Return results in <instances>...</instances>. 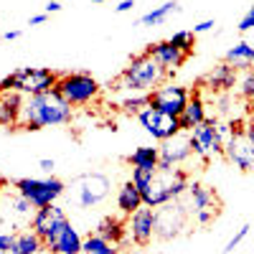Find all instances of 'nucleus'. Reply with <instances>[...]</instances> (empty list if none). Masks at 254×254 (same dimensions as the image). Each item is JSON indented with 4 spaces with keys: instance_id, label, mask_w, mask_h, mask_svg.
<instances>
[{
    "instance_id": "f257e3e1",
    "label": "nucleus",
    "mask_w": 254,
    "mask_h": 254,
    "mask_svg": "<svg viewBox=\"0 0 254 254\" xmlns=\"http://www.w3.org/2000/svg\"><path fill=\"white\" fill-rule=\"evenodd\" d=\"M74 115V107L64 99L56 89L33 94L23 99V112H20V127L23 130H44V127L69 125Z\"/></svg>"
},
{
    "instance_id": "f03ea898",
    "label": "nucleus",
    "mask_w": 254,
    "mask_h": 254,
    "mask_svg": "<svg viewBox=\"0 0 254 254\" xmlns=\"http://www.w3.org/2000/svg\"><path fill=\"white\" fill-rule=\"evenodd\" d=\"M168 76V71L160 64L147 54H137L130 59V64L125 66V71L117 76L115 89H130V92H150L153 87L158 89V84Z\"/></svg>"
},
{
    "instance_id": "7ed1b4c3",
    "label": "nucleus",
    "mask_w": 254,
    "mask_h": 254,
    "mask_svg": "<svg viewBox=\"0 0 254 254\" xmlns=\"http://www.w3.org/2000/svg\"><path fill=\"white\" fill-rule=\"evenodd\" d=\"M190 181H188V173L181 171V168H173V171H158L150 181V186L142 188V203L150 206V208H158L163 203H171V201H178L186 196Z\"/></svg>"
},
{
    "instance_id": "20e7f679",
    "label": "nucleus",
    "mask_w": 254,
    "mask_h": 254,
    "mask_svg": "<svg viewBox=\"0 0 254 254\" xmlns=\"http://www.w3.org/2000/svg\"><path fill=\"white\" fill-rule=\"evenodd\" d=\"M99 81L89 71H71V74H61L56 81V92L66 99L71 107H84L92 99L99 97Z\"/></svg>"
},
{
    "instance_id": "39448f33",
    "label": "nucleus",
    "mask_w": 254,
    "mask_h": 254,
    "mask_svg": "<svg viewBox=\"0 0 254 254\" xmlns=\"http://www.w3.org/2000/svg\"><path fill=\"white\" fill-rule=\"evenodd\" d=\"M186 208H188V214L196 219L198 226H208L211 221H216L219 216V208H221V201L216 196V190H211L201 183H190L188 190H186Z\"/></svg>"
},
{
    "instance_id": "423d86ee",
    "label": "nucleus",
    "mask_w": 254,
    "mask_h": 254,
    "mask_svg": "<svg viewBox=\"0 0 254 254\" xmlns=\"http://www.w3.org/2000/svg\"><path fill=\"white\" fill-rule=\"evenodd\" d=\"M15 188H18V196H23L33 203V208H41V206H49V203H56V198L64 196V181L49 176V178H18L15 181Z\"/></svg>"
},
{
    "instance_id": "0eeeda50",
    "label": "nucleus",
    "mask_w": 254,
    "mask_h": 254,
    "mask_svg": "<svg viewBox=\"0 0 254 254\" xmlns=\"http://www.w3.org/2000/svg\"><path fill=\"white\" fill-rule=\"evenodd\" d=\"M190 137V150L198 155L201 160H208L211 155H224V135L219 132V122L216 120H203L188 132Z\"/></svg>"
},
{
    "instance_id": "6e6552de",
    "label": "nucleus",
    "mask_w": 254,
    "mask_h": 254,
    "mask_svg": "<svg viewBox=\"0 0 254 254\" xmlns=\"http://www.w3.org/2000/svg\"><path fill=\"white\" fill-rule=\"evenodd\" d=\"M224 155L234 168H239V171L254 173V142L247 137L244 125L231 122V135L224 142Z\"/></svg>"
},
{
    "instance_id": "1a4fd4ad",
    "label": "nucleus",
    "mask_w": 254,
    "mask_h": 254,
    "mask_svg": "<svg viewBox=\"0 0 254 254\" xmlns=\"http://www.w3.org/2000/svg\"><path fill=\"white\" fill-rule=\"evenodd\" d=\"M186 221H188V208L186 203H181V198L158 206L155 208V237L163 242L176 239L186 229Z\"/></svg>"
},
{
    "instance_id": "9d476101",
    "label": "nucleus",
    "mask_w": 254,
    "mask_h": 254,
    "mask_svg": "<svg viewBox=\"0 0 254 254\" xmlns=\"http://www.w3.org/2000/svg\"><path fill=\"white\" fill-rule=\"evenodd\" d=\"M13 76H15V92L33 97V94H44V92L56 89V81L61 74H56L46 66H23V69L13 71Z\"/></svg>"
},
{
    "instance_id": "9b49d317",
    "label": "nucleus",
    "mask_w": 254,
    "mask_h": 254,
    "mask_svg": "<svg viewBox=\"0 0 254 254\" xmlns=\"http://www.w3.org/2000/svg\"><path fill=\"white\" fill-rule=\"evenodd\" d=\"M66 224H69L66 214H64L56 203H49V206L36 208L33 216H31V229L36 231L41 239H44V247H46V249L56 242V237L61 234V229L66 226Z\"/></svg>"
},
{
    "instance_id": "f8f14e48",
    "label": "nucleus",
    "mask_w": 254,
    "mask_h": 254,
    "mask_svg": "<svg viewBox=\"0 0 254 254\" xmlns=\"http://www.w3.org/2000/svg\"><path fill=\"white\" fill-rule=\"evenodd\" d=\"M74 186H76L74 196H76V203L81 208H92V206L102 203L104 198L110 196V188H112L110 178L104 173H87V176L76 178Z\"/></svg>"
},
{
    "instance_id": "ddd939ff",
    "label": "nucleus",
    "mask_w": 254,
    "mask_h": 254,
    "mask_svg": "<svg viewBox=\"0 0 254 254\" xmlns=\"http://www.w3.org/2000/svg\"><path fill=\"white\" fill-rule=\"evenodd\" d=\"M188 97H190V92L186 87H181V84H165V87H158L150 92V107L160 110L165 115L181 117L188 104Z\"/></svg>"
},
{
    "instance_id": "4468645a",
    "label": "nucleus",
    "mask_w": 254,
    "mask_h": 254,
    "mask_svg": "<svg viewBox=\"0 0 254 254\" xmlns=\"http://www.w3.org/2000/svg\"><path fill=\"white\" fill-rule=\"evenodd\" d=\"M137 120H140V125L145 127V132L150 135V137H155V140H160V142L168 140V137H173V135H178V132H183L178 117L165 115V112L153 110V107H145V110L137 115Z\"/></svg>"
},
{
    "instance_id": "2eb2a0df",
    "label": "nucleus",
    "mask_w": 254,
    "mask_h": 254,
    "mask_svg": "<svg viewBox=\"0 0 254 254\" xmlns=\"http://www.w3.org/2000/svg\"><path fill=\"white\" fill-rule=\"evenodd\" d=\"M160 153V163H158V171H173V168H178L181 163H186L190 155H193V150H190V137L188 132H178L173 137H168L160 142L158 147Z\"/></svg>"
},
{
    "instance_id": "dca6fc26",
    "label": "nucleus",
    "mask_w": 254,
    "mask_h": 254,
    "mask_svg": "<svg viewBox=\"0 0 254 254\" xmlns=\"http://www.w3.org/2000/svg\"><path fill=\"white\" fill-rule=\"evenodd\" d=\"M127 231L137 247H147L155 237V208L142 206L135 214H130V224H127Z\"/></svg>"
},
{
    "instance_id": "f3484780",
    "label": "nucleus",
    "mask_w": 254,
    "mask_h": 254,
    "mask_svg": "<svg viewBox=\"0 0 254 254\" xmlns=\"http://www.w3.org/2000/svg\"><path fill=\"white\" fill-rule=\"evenodd\" d=\"M145 51L150 54V56L160 64V66L168 71V74L178 71V69L183 66V64H186V59H188L183 51H178V49L171 44V41H160V44H153V46H147Z\"/></svg>"
},
{
    "instance_id": "a211bd4d",
    "label": "nucleus",
    "mask_w": 254,
    "mask_h": 254,
    "mask_svg": "<svg viewBox=\"0 0 254 254\" xmlns=\"http://www.w3.org/2000/svg\"><path fill=\"white\" fill-rule=\"evenodd\" d=\"M23 94L10 89L0 92V127H18L20 112H23Z\"/></svg>"
},
{
    "instance_id": "6ab92c4d",
    "label": "nucleus",
    "mask_w": 254,
    "mask_h": 254,
    "mask_svg": "<svg viewBox=\"0 0 254 254\" xmlns=\"http://www.w3.org/2000/svg\"><path fill=\"white\" fill-rule=\"evenodd\" d=\"M203 81L211 92H229V89H234V84H237V69L229 66L226 61L216 64V66L203 76Z\"/></svg>"
},
{
    "instance_id": "aec40b11",
    "label": "nucleus",
    "mask_w": 254,
    "mask_h": 254,
    "mask_svg": "<svg viewBox=\"0 0 254 254\" xmlns=\"http://www.w3.org/2000/svg\"><path fill=\"white\" fill-rule=\"evenodd\" d=\"M178 120H181V130L183 132H190L196 125H201L203 120H208L206 117V104H203L201 94H190L188 97V104H186V110H183V115Z\"/></svg>"
},
{
    "instance_id": "412c9836",
    "label": "nucleus",
    "mask_w": 254,
    "mask_h": 254,
    "mask_svg": "<svg viewBox=\"0 0 254 254\" xmlns=\"http://www.w3.org/2000/svg\"><path fill=\"white\" fill-rule=\"evenodd\" d=\"M142 193H140V188L132 183V181H125L120 188H117V208L122 211V214H135L137 208H142Z\"/></svg>"
},
{
    "instance_id": "4be33fe9",
    "label": "nucleus",
    "mask_w": 254,
    "mask_h": 254,
    "mask_svg": "<svg viewBox=\"0 0 254 254\" xmlns=\"http://www.w3.org/2000/svg\"><path fill=\"white\" fill-rule=\"evenodd\" d=\"M84 247V239L76 234V229L71 226V221L61 229V234L56 237V242L49 247L51 252H56V254H79V252H84L81 249Z\"/></svg>"
},
{
    "instance_id": "5701e85b",
    "label": "nucleus",
    "mask_w": 254,
    "mask_h": 254,
    "mask_svg": "<svg viewBox=\"0 0 254 254\" xmlns=\"http://www.w3.org/2000/svg\"><path fill=\"white\" fill-rule=\"evenodd\" d=\"M226 64H229V66H234L237 71H249L254 66V61H252V44H247V41L234 44L226 51Z\"/></svg>"
},
{
    "instance_id": "b1692460",
    "label": "nucleus",
    "mask_w": 254,
    "mask_h": 254,
    "mask_svg": "<svg viewBox=\"0 0 254 254\" xmlns=\"http://www.w3.org/2000/svg\"><path fill=\"white\" fill-rule=\"evenodd\" d=\"M132 168H140V171H158V163H160V153L158 147H137V150L127 158Z\"/></svg>"
},
{
    "instance_id": "393cba45",
    "label": "nucleus",
    "mask_w": 254,
    "mask_h": 254,
    "mask_svg": "<svg viewBox=\"0 0 254 254\" xmlns=\"http://www.w3.org/2000/svg\"><path fill=\"white\" fill-rule=\"evenodd\" d=\"M41 249H44V239L36 231H20V234H15V244L10 254H38Z\"/></svg>"
},
{
    "instance_id": "a878e982",
    "label": "nucleus",
    "mask_w": 254,
    "mask_h": 254,
    "mask_svg": "<svg viewBox=\"0 0 254 254\" xmlns=\"http://www.w3.org/2000/svg\"><path fill=\"white\" fill-rule=\"evenodd\" d=\"M94 234H99L102 239H107L110 244H120V242L125 239V226H122L115 216H104V219L97 224Z\"/></svg>"
},
{
    "instance_id": "bb28decb",
    "label": "nucleus",
    "mask_w": 254,
    "mask_h": 254,
    "mask_svg": "<svg viewBox=\"0 0 254 254\" xmlns=\"http://www.w3.org/2000/svg\"><path fill=\"white\" fill-rule=\"evenodd\" d=\"M178 10H181V5L176 3V0H168V3H163V5H158V8H153V10H147V13L140 18V26H163L165 20H168V15L178 13Z\"/></svg>"
},
{
    "instance_id": "cd10ccee",
    "label": "nucleus",
    "mask_w": 254,
    "mask_h": 254,
    "mask_svg": "<svg viewBox=\"0 0 254 254\" xmlns=\"http://www.w3.org/2000/svg\"><path fill=\"white\" fill-rule=\"evenodd\" d=\"M87 254H117L115 244H110L107 239H102L99 234H89L84 239V247H81Z\"/></svg>"
},
{
    "instance_id": "c85d7f7f",
    "label": "nucleus",
    "mask_w": 254,
    "mask_h": 254,
    "mask_svg": "<svg viewBox=\"0 0 254 254\" xmlns=\"http://www.w3.org/2000/svg\"><path fill=\"white\" fill-rule=\"evenodd\" d=\"M168 41H171L178 51H183L186 56H190V54H193V46H196V33L193 31H176Z\"/></svg>"
},
{
    "instance_id": "c756f323",
    "label": "nucleus",
    "mask_w": 254,
    "mask_h": 254,
    "mask_svg": "<svg viewBox=\"0 0 254 254\" xmlns=\"http://www.w3.org/2000/svg\"><path fill=\"white\" fill-rule=\"evenodd\" d=\"M122 107L132 115H140L145 107H150V94L142 92V94H132V97H125L122 99Z\"/></svg>"
},
{
    "instance_id": "7c9ffc66",
    "label": "nucleus",
    "mask_w": 254,
    "mask_h": 254,
    "mask_svg": "<svg viewBox=\"0 0 254 254\" xmlns=\"http://www.w3.org/2000/svg\"><path fill=\"white\" fill-rule=\"evenodd\" d=\"M249 229H252L249 224L239 226V231H237V234H234V237H231V239L226 242V247H224V254H231V252H234V249H237V247H239V244H242V242L247 239V234H249Z\"/></svg>"
},
{
    "instance_id": "2f4dec72",
    "label": "nucleus",
    "mask_w": 254,
    "mask_h": 254,
    "mask_svg": "<svg viewBox=\"0 0 254 254\" xmlns=\"http://www.w3.org/2000/svg\"><path fill=\"white\" fill-rule=\"evenodd\" d=\"M239 92H242L244 99H254V71H252V69L244 71V76H242V81H239Z\"/></svg>"
},
{
    "instance_id": "473e14b6",
    "label": "nucleus",
    "mask_w": 254,
    "mask_h": 254,
    "mask_svg": "<svg viewBox=\"0 0 254 254\" xmlns=\"http://www.w3.org/2000/svg\"><path fill=\"white\" fill-rule=\"evenodd\" d=\"M13 211L15 214H20V216H33V203L28 201V198H23V196H15L13 198Z\"/></svg>"
},
{
    "instance_id": "72a5a7b5",
    "label": "nucleus",
    "mask_w": 254,
    "mask_h": 254,
    "mask_svg": "<svg viewBox=\"0 0 254 254\" xmlns=\"http://www.w3.org/2000/svg\"><path fill=\"white\" fill-rule=\"evenodd\" d=\"M254 28V3H252V8L247 10V15L239 20V31L242 33H247V31H252Z\"/></svg>"
},
{
    "instance_id": "f704fd0d",
    "label": "nucleus",
    "mask_w": 254,
    "mask_h": 254,
    "mask_svg": "<svg viewBox=\"0 0 254 254\" xmlns=\"http://www.w3.org/2000/svg\"><path fill=\"white\" fill-rule=\"evenodd\" d=\"M15 234H0V252H13Z\"/></svg>"
},
{
    "instance_id": "c9c22d12",
    "label": "nucleus",
    "mask_w": 254,
    "mask_h": 254,
    "mask_svg": "<svg viewBox=\"0 0 254 254\" xmlns=\"http://www.w3.org/2000/svg\"><path fill=\"white\" fill-rule=\"evenodd\" d=\"M214 26H216L214 20H201L198 26H193V33H196V36H198V33H206V31H211Z\"/></svg>"
},
{
    "instance_id": "e433bc0d",
    "label": "nucleus",
    "mask_w": 254,
    "mask_h": 254,
    "mask_svg": "<svg viewBox=\"0 0 254 254\" xmlns=\"http://www.w3.org/2000/svg\"><path fill=\"white\" fill-rule=\"evenodd\" d=\"M135 8V0H120V3L115 5L117 13H127V10H132Z\"/></svg>"
},
{
    "instance_id": "4c0bfd02",
    "label": "nucleus",
    "mask_w": 254,
    "mask_h": 254,
    "mask_svg": "<svg viewBox=\"0 0 254 254\" xmlns=\"http://www.w3.org/2000/svg\"><path fill=\"white\" fill-rule=\"evenodd\" d=\"M46 15H49V13H38V15H31L28 26H41V23H46Z\"/></svg>"
},
{
    "instance_id": "58836bf2",
    "label": "nucleus",
    "mask_w": 254,
    "mask_h": 254,
    "mask_svg": "<svg viewBox=\"0 0 254 254\" xmlns=\"http://www.w3.org/2000/svg\"><path fill=\"white\" fill-rule=\"evenodd\" d=\"M38 165H41V171H44V173H51L54 168H56V163H54V160H49V158H44Z\"/></svg>"
},
{
    "instance_id": "ea45409f",
    "label": "nucleus",
    "mask_w": 254,
    "mask_h": 254,
    "mask_svg": "<svg viewBox=\"0 0 254 254\" xmlns=\"http://www.w3.org/2000/svg\"><path fill=\"white\" fill-rule=\"evenodd\" d=\"M61 10V3H59V0H49V3H46V13L51 15V13H59Z\"/></svg>"
},
{
    "instance_id": "a19ab883",
    "label": "nucleus",
    "mask_w": 254,
    "mask_h": 254,
    "mask_svg": "<svg viewBox=\"0 0 254 254\" xmlns=\"http://www.w3.org/2000/svg\"><path fill=\"white\" fill-rule=\"evenodd\" d=\"M244 132H247V137H249V140L254 142V117H252V120H249V122L244 125Z\"/></svg>"
},
{
    "instance_id": "79ce46f5",
    "label": "nucleus",
    "mask_w": 254,
    "mask_h": 254,
    "mask_svg": "<svg viewBox=\"0 0 254 254\" xmlns=\"http://www.w3.org/2000/svg\"><path fill=\"white\" fill-rule=\"evenodd\" d=\"M15 38H20V31H5L3 33V41H15Z\"/></svg>"
},
{
    "instance_id": "37998d69",
    "label": "nucleus",
    "mask_w": 254,
    "mask_h": 254,
    "mask_svg": "<svg viewBox=\"0 0 254 254\" xmlns=\"http://www.w3.org/2000/svg\"><path fill=\"white\" fill-rule=\"evenodd\" d=\"M92 3H110V0H92Z\"/></svg>"
},
{
    "instance_id": "c03bdc74",
    "label": "nucleus",
    "mask_w": 254,
    "mask_h": 254,
    "mask_svg": "<svg viewBox=\"0 0 254 254\" xmlns=\"http://www.w3.org/2000/svg\"><path fill=\"white\" fill-rule=\"evenodd\" d=\"M252 61H254V46H252Z\"/></svg>"
},
{
    "instance_id": "a18cd8bd",
    "label": "nucleus",
    "mask_w": 254,
    "mask_h": 254,
    "mask_svg": "<svg viewBox=\"0 0 254 254\" xmlns=\"http://www.w3.org/2000/svg\"><path fill=\"white\" fill-rule=\"evenodd\" d=\"M0 190H3V181H0Z\"/></svg>"
},
{
    "instance_id": "49530a36",
    "label": "nucleus",
    "mask_w": 254,
    "mask_h": 254,
    "mask_svg": "<svg viewBox=\"0 0 254 254\" xmlns=\"http://www.w3.org/2000/svg\"><path fill=\"white\" fill-rule=\"evenodd\" d=\"M0 254H10V252H0Z\"/></svg>"
},
{
    "instance_id": "de8ad7c7",
    "label": "nucleus",
    "mask_w": 254,
    "mask_h": 254,
    "mask_svg": "<svg viewBox=\"0 0 254 254\" xmlns=\"http://www.w3.org/2000/svg\"><path fill=\"white\" fill-rule=\"evenodd\" d=\"M0 41H3V36H0Z\"/></svg>"
}]
</instances>
